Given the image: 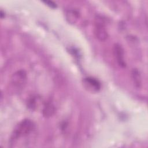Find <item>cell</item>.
Listing matches in <instances>:
<instances>
[{
	"instance_id": "8",
	"label": "cell",
	"mask_w": 148,
	"mask_h": 148,
	"mask_svg": "<svg viewBox=\"0 0 148 148\" xmlns=\"http://www.w3.org/2000/svg\"><path fill=\"white\" fill-rule=\"evenodd\" d=\"M131 75H132V80L135 86L138 88L140 87L141 84V78H140V76L139 71L136 69H134L132 71Z\"/></svg>"
},
{
	"instance_id": "6",
	"label": "cell",
	"mask_w": 148,
	"mask_h": 148,
	"mask_svg": "<svg viewBox=\"0 0 148 148\" xmlns=\"http://www.w3.org/2000/svg\"><path fill=\"white\" fill-rule=\"evenodd\" d=\"M80 14L75 9H69L65 13L66 19L70 24H75L78 20Z\"/></svg>"
},
{
	"instance_id": "2",
	"label": "cell",
	"mask_w": 148,
	"mask_h": 148,
	"mask_svg": "<svg viewBox=\"0 0 148 148\" xmlns=\"http://www.w3.org/2000/svg\"><path fill=\"white\" fill-rule=\"evenodd\" d=\"M94 33L97 39L101 42L106 40L108 37L106 22L101 16H97L94 18Z\"/></svg>"
},
{
	"instance_id": "1",
	"label": "cell",
	"mask_w": 148,
	"mask_h": 148,
	"mask_svg": "<svg viewBox=\"0 0 148 148\" xmlns=\"http://www.w3.org/2000/svg\"><path fill=\"white\" fill-rule=\"evenodd\" d=\"M35 124L31 120H23L14 128L10 138L9 143L14 144L21 138L28 137L35 131Z\"/></svg>"
},
{
	"instance_id": "5",
	"label": "cell",
	"mask_w": 148,
	"mask_h": 148,
	"mask_svg": "<svg viewBox=\"0 0 148 148\" xmlns=\"http://www.w3.org/2000/svg\"><path fill=\"white\" fill-rule=\"evenodd\" d=\"M83 84L84 87L87 88L88 91L91 92L98 91L101 88L100 82L97 79L92 77L84 78L83 80Z\"/></svg>"
},
{
	"instance_id": "10",
	"label": "cell",
	"mask_w": 148,
	"mask_h": 148,
	"mask_svg": "<svg viewBox=\"0 0 148 148\" xmlns=\"http://www.w3.org/2000/svg\"><path fill=\"white\" fill-rule=\"evenodd\" d=\"M43 2H44L45 4H46V5L49 6L50 8H53V9H55L57 8V5L56 3H55L53 1H43Z\"/></svg>"
},
{
	"instance_id": "7",
	"label": "cell",
	"mask_w": 148,
	"mask_h": 148,
	"mask_svg": "<svg viewBox=\"0 0 148 148\" xmlns=\"http://www.w3.org/2000/svg\"><path fill=\"white\" fill-rule=\"evenodd\" d=\"M55 110L54 105L50 102H47L44 105L42 113L45 117H50L54 114Z\"/></svg>"
},
{
	"instance_id": "11",
	"label": "cell",
	"mask_w": 148,
	"mask_h": 148,
	"mask_svg": "<svg viewBox=\"0 0 148 148\" xmlns=\"http://www.w3.org/2000/svg\"><path fill=\"white\" fill-rule=\"evenodd\" d=\"M0 16H1V18H2L4 16H5V13L3 12V11L2 10H1V14H0Z\"/></svg>"
},
{
	"instance_id": "3",
	"label": "cell",
	"mask_w": 148,
	"mask_h": 148,
	"mask_svg": "<svg viewBox=\"0 0 148 148\" xmlns=\"http://www.w3.org/2000/svg\"><path fill=\"white\" fill-rule=\"evenodd\" d=\"M27 81V73L24 70L20 69L14 72L11 77V83L16 88L24 87Z\"/></svg>"
},
{
	"instance_id": "4",
	"label": "cell",
	"mask_w": 148,
	"mask_h": 148,
	"mask_svg": "<svg viewBox=\"0 0 148 148\" xmlns=\"http://www.w3.org/2000/svg\"><path fill=\"white\" fill-rule=\"evenodd\" d=\"M113 53L118 65L124 68L126 66V62L124 58V51L122 46L119 43H115L113 47Z\"/></svg>"
},
{
	"instance_id": "9",
	"label": "cell",
	"mask_w": 148,
	"mask_h": 148,
	"mask_svg": "<svg viewBox=\"0 0 148 148\" xmlns=\"http://www.w3.org/2000/svg\"><path fill=\"white\" fill-rule=\"evenodd\" d=\"M27 106L28 108H29L31 110H34L36 108V98H35V97H32L29 99V100L28 101Z\"/></svg>"
}]
</instances>
